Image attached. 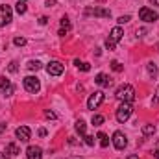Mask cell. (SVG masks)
Returning <instances> with one entry per match:
<instances>
[{"mask_svg": "<svg viewBox=\"0 0 159 159\" xmlns=\"http://www.w3.org/2000/svg\"><path fill=\"white\" fill-rule=\"evenodd\" d=\"M131 113H133V106H131V102H122L119 107H117L115 117H117V120H119L120 124H124L126 120L131 117Z\"/></svg>", "mask_w": 159, "mask_h": 159, "instance_id": "obj_1", "label": "cell"}, {"mask_svg": "<svg viewBox=\"0 0 159 159\" xmlns=\"http://www.w3.org/2000/svg\"><path fill=\"white\" fill-rule=\"evenodd\" d=\"M87 15H94V17H111V11L106 7H94V9H87Z\"/></svg>", "mask_w": 159, "mask_h": 159, "instance_id": "obj_13", "label": "cell"}, {"mask_svg": "<svg viewBox=\"0 0 159 159\" xmlns=\"http://www.w3.org/2000/svg\"><path fill=\"white\" fill-rule=\"evenodd\" d=\"M154 157H156V159H159V150H156V152H154Z\"/></svg>", "mask_w": 159, "mask_h": 159, "instance_id": "obj_38", "label": "cell"}, {"mask_svg": "<svg viewBox=\"0 0 159 159\" xmlns=\"http://www.w3.org/2000/svg\"><path fill=\"white\" fill-rule=\"evenodd\" d=\"M74 65L78 67L80 70H83V72H89V70H91V65H89V63H85V61H80V59H76V61H74Z\"/></svg>", "mask_w": 159, "mask_h": 159, "instance_id": "obj_18", "label": "cell"}, {"mask_svg": "<svg viewBox=\"0 0 159 159\" xmlns=\"http://www.w3.org/2000/svg\"><path fill=\"white\" fill-rule=\"evenodd\" d=\"M143 34H146V30H144V28H141V30H137V35H143Z\"/></svg>", "mask_w": 159, "mask_h": 159, "instance_id": "obj_34", "label": "cell"}, {"mask_svg": "<svg viewBox=\"0 0 159 159\" xmlns=\"http://www.w3.org/2000/svg\"><path fill=\"white\" fill-rule=\"evenodd\" d=\"M98 139H100V146H102V148H107V146H109V139H107L106 133L100 131V133H98Z\"/></svg>", "mask_w": 159, "mask_h": 159, "instance_id": "obj_20", "label": "cell"}, {"mask_svg": "<svg viewBox=\"0 0 159 159\" xmlns=\"http://www.w3.org/2000/svg\"><path fill=\"white\" fill-rule=\"evenodd\" d=\"M115 44H117V43H115V41L111 39V37H109V39L106 41V48H107V50H115Z\"/></svg>", "mask_w": 159, "mask_h": 159, "instance_id": "obj_27", "label": "cell"}, {"mask_svg": "<svg viewBox=\"0 0 159 159\" xmlns=\"http://www.w3.org/2000/svg\"><path fill=\"white\" fill-rule=\"evenodd\" d=\"M63 70H65V67H63L59 61H50V63L46 65V72H48L50 76H61Z\"/></svg>", "mask_w": 159, "mask_h": 159, "instance_id": "obj_6", "label": "cell"}, {"mask_svg": "<svg viewBox=\"0 0 159 159\" xmlns=\"http://www.w3.org/2000/svg\"><path fill=\"white\" fill-rule=\"evenodd\" d=\"M70 159H81V157H70Z\"/></svg>", "mask_w": 159, "mask_h": 159, "instance_id": "obj_40", "label": "cell"}, {"mask_svg": "<svg viewBox=\"0 0 159 159\" xmlns=\"http://www.w3.org/2000/svg\"><path fill=\"white\" fill-rule=\"evenodd\" d=\"M11 22V7L0 6V26H7Z\"/></svg>", "mask_w": 159, "mask_h": 159, "instance_id": "obj_8", "label": "cell"}, {"mask_svg": "<svg viewBox=\"0 0 159 159\" xmlns=\"http://www.w3.org/2000/svg\"><path fill=\"white\" fill-rule=\"evenodd\" d=\"M7 70H9V72H17V70H19V67H17V63H15V61H11V63L7 65Z\"/></svg>", "mask_w": 159, "mask_h": 159, "instance_id": "obj_28", "label": "cell"}, {"mask_svg": "<svg viewBox=\"0 0 159 159\" xmlns=\"http://www.w3.org/2000/svg\"><path fill=\"white\" fill-rule=\"evenodd\" d=\"M15 135H17V139H19L20 143H28V141H30V137H32V131H30V128H28V126H20V128H17Z\"/></svg>", "mask_w": 159, "mask_h": 159, "instance_id": "obj_9", "label": "cell"}, {"mask_svg": "<svg viewBox=\"0 0 159 159\" xmlns=\"http://www.w3.org/2000/svg\"><path fill=\"white\" fill-rule=\"evenodd\" d=\"M113 144H115V148L117 150H124L126 146H128V141H126V135L122 133V131H115L113 133Z\"/></svg>", "mask_w": 159, "mask_h": 159, "instance_id": "obj_7", "label": "cell"}, {"mask_svg": "<svg viewBox=\"0 0 159 159\" xmlns=\"http://www.w3.org/2000/svg\"><path fill=\"white\" fill-rule=\"evenodd\" d=\"M69 30H70V20L63 17V19H61V30H59V35H61V37H65Z\"/></svg>", "mask_w": 159, "mask_h": 159, "instance_id": "obj_15", "label": "cell"}, {"mask_svg": "<svg viewBox=\"0 0 159 159\" xmlns=\"http://www.w3.org/2000/svg\"><path fill=\"white\" fill-rule=\"evenodd\" d=\"M0 159H9V157H7V156H6L4 152H0Z\"/></svg>", "mask_w": 159, "mask_h": 159, "instance_id": "obj_37", "label": "cell"}, {"mask_svg": "<svg viewBox=\"0 0 159 159\" xmlns=\"http://www.w3.org/2000/svg\"><path fill=\"white\" fill-rule=\"evenodd\" d=\"M15 9H17V13H19V15H24V13H26V9H28V6H26V2H24V0H19V2H17V6H15Z\"/></svg>", "mask_w": 159, "mask_h": 159, "instance_id": "obj_16", "label": "cell"}, {"mask_svg": "<svg viewBox=\"0 0 159 159\" xmlns=\"http://www.w3.org/2000/svg\"><path fill=\"white\" fill-rule=\"evenodd\" d=\"M74 128H76V131H78L81 137H85V122H83V120H78V122L74 124Z\"/></svg>", "mask_w": 159, "mask_h": 159, "instance_id": "obj_21", "label": "cell"}, {"mask_svg": "<svg viewBox=\"0 0 159 159\" xmlns=\"http://www.w3.org/2000/svg\"><path fill=\"white\" fill-rule=\"evenodd\" d=\"M13 43H15V46H24V44H26V39H24V37H15Z\"/></svg>", "mask_w": 159, "mask_h": 159, "instance_id": "obj_26", "label": "cell"}, {"mask_svg": "<svg viewBox=\"0 0 159 159\" xmlns=\"http://www.w3.org/2000/svg\"><path fill=\"white\" fill-rule=\"evenodd\" d=\"M126 159H139V156H135V154H131V156H128Z\"/></svg>", "mask_w": 159, "mask_h": 159, "instance_id": "obj_36", "label": "cell"}, {"mask_svg": "<svg viewBox=\"0 0 159 159\" xmlns=\"http://www.w3.org/2000/svg\"><path fill=\"white\" fill-rule=\"evenodd\" d=\"M156 133V126L154 124H144L143 126V135H154Z\"/></svg>", "mask_w": 159, "mask_h": 159, "instance_id": "obj_19", "label": "cell"}, {"mask_svg": "<svg viewBox=\"0 0 159 159\" xmlns=\"http://www.w3.org/2000/svg\"><path fill=\"white\" fill-rule=\"evenodd\" d=\"M26 67H28V70H39L43 65H41V61H34V59H32V61H28Z\"/></svg>", "mask_w": 159, "mask_h": 159, "instance_id": "obj_22", "label": "cell"}, {"mask_svg": "<svg viewBox=\"0 0 159 159\" xmlns=\"http://www.w3.org/2000/svg\"><path fill=\"white\" fill-rule=\"evenodd\" d=\"M146 67H148V74H150L152 78H156V76H157V67H156V63H148Z\"/></svg>", "mask_w": 159, "mask_h": 159, "instance_id": "obj_23", "label": "cell"}, {"mask_svg": "<svg viewBox=\"0 0 159 159\" xmlns=\"http://www.w3.org/2000/svg\"><path fill=\"white\" fill-rule=\"evenodd\" d=\"M26 157L28 159H43V150H41L39 146H28Z\"/></svg>", "mask_w": 159, "mask_h": 159, "instance_id": "obj_11", "label": "cell"}, {"mask_svg": "<svg viewBox=\"0 0 159 159\" xmlns=\"http://www.w3.org/2000/svg\"><path fill=\"white\" fill-rule=\"evenodd\" d=\"M91 122H93V126H102L104 124V117L102 115H93Z\"/></svg>", "mask_w": 159, "mask_h": 159, "instance_id": "obj_24", "label": "cell"}, {"mask_svg": "<svg viewBox=\"0 0 159 159\" xmlns=\"http://www.w3.org/2000/svg\"><path fill=\"white\" fill-rule=\"evenodd\" d=\"M39 135H43V137L46 135V129H44V128H41V129H39Z\"/></svg>", "mask_w": 159, "mask_h": 159, "instance_id": "obj_35", "label": "cell"}, {"mask_svg": "<svg viewBox=\"0 0 159 159\" xmlns=\"http://www.w3.org/2000/svg\"><path fill=\"white\" fill-rule=\"evenodd\" d=\"M0 93H4V94H7V96L13 93V85H11V81L6 78V76L0 78Z\"/></svg>", "mask_w": 159, "mask_h": 159, "instance_id": "obj_10", "label": "cell"}, {"mask_svg": "<svg viewBox=\"0 0 159 159\" xmlns=\"http://www.w3.org/2000/svg\"><path fill=\"white\" fill-rule=\"evenodd\" d=\"M139 17H141V20H144V22H156L159 19L157 11H154V9H150V7H141V9H139Z\"/></svg>", "mask_w": 159, "mask_h": 159, "instance_id": "obj_3", "label": "cell"}, {"mask_svg": "<svg viewBox=\"0 0 159 159\" xmlns=\"http://www.w3.org/2000/svg\"><path fill=\"white\" fill-rule=\"evenodd\" d=\"M44 117H46V119H56V113H54V111H48V109H46V111H44Z\"/></svg>", "mask_w": 159, "mask_h": 159, "instance_id": "obj_30", "label": "cell"}, {"mask_svg": "<svg viewBox=\"0 0 159 159\" xmlns=\"http://www.w3.org/2000/svg\"><path fill=\"white\" fill-rule=\"evenodd\" d=\"M126 22H129V15H122V17H119V24H126Z\"/></svg>", "mask_w": 159, "mask_h": 159, "instance_id": "obj_29", "label": "cell"}, {"mask_svg": "<svg viewBox=\"0 0 159 159\" xmlns=\"http://www.w3.org/2000/svg\"><path fill=\"white\" fill-rule=\"evenodd\" d=\"M150 2H152L154 6H159V0H150Z\"/></svg>", "mask_w": 159, "mask_h": 159, "instance_id": "obj_39", "label": "cell"}, {"mask_svg": "<svg viewBox=\"0 0 159 159\" xmlns=\"http://www.w3.org/2000/svg\"><path fill=\"white\" fill-rule=\"evenodd\" d=\"M98 2H104V0H98Z\"/></svg>", "mask_w": 159, "mask_h": 159, "instance_id": "obj_41", "label": "cell"}, {"mask_svg": "<svg viewBox=\"0 0 159 159\" xmlns=\"http://www.w3.org/2000/svg\"><path fill=\"white\" fill-rule=\"evenodd\" d=\"M122 35H124L122 28H120V26H115V28L111 30V35H109V37H111V39L115 41V43H119V41L122 39Z\"/></svg>", "mask_w": 159, "mask_h": 159, "instance_id": "obj_14", "label": "cell"}, {"mask_svg": "<svg viewBox=\"0 0 159 159\" xmlns=\"http://www.w3.org/2000/svg\"><path fill=\"white\" fill-rule=\"evenodd\" d=\"M152 104H159V87H157V93H156L154 100H152Z\"/></svg>", "mask_w": 159, "mask_h": 159, "instance_id": "obj_31", "label": "cell"}, {"mask_svg": "<svg viewBox=\"0 0 159 159\" xmlns=\"http://www.w3.org/2000/svg\"><path fill=\"white\" fill-rule=\"evenodd\" d=\"M46 22H48V19H46V17H41V19H39V24H46Z\"/></svg>", "mask_w": 159, "mask_h": 159, "instance_id": "obj_33", "label": "cell"}, {"mask_svg": "<svg viewBox=\"0 0 159 159\" xmlns=\"http://www.w3.org/2000/svg\"><path fill=\"white\" fill-rule=\"evenodd\" d=\"M24 89H26L28 93H32V94L39 93V89H41L39 80L35 78V76H26V78H24Z\"/></svg>", "mask_w": 159, "mask_h": 159, "instance_id": "obj_4", "label": "cell"}, {"mask_svg": "<svg viewBox=\"0 0 159 159\" xmlns=\"http://www.w3.org/2000/svg\"><path fill=\"white\" fill-rule=\"evenodd\" d=\"M46 6H48V7H52V6H56V0H46Z\"/></svg>", "mask_w": 159, "mask_h": 159, "instance_id": "obj_32", "label": "cell"}, {"mask_svg": "<svg viewBox=\"0 0 159 159\" xmlns=\"http://www.w3.org/2000/svg\"><path fill=\"white\" fill-rule=\"evenodd\" d=\"M94 81H96V83H98L100 87H104V89H106V87H111V85H113V80L109 78L107 74H102V72H100V74H98V76L94 78Z\"/></svg>", "mask_w": 159, "mask_h": 159, "instance_id": "obj_12", "label": "cell"}, {"mask_svg": "<svg viewBox=\"0 0 159 159\" xmlns=\"http://www.w3.org/2000/svg\"><path fill=\"white\" fill-rule=\"evenodd\" d=\"M104 98H106V94H104L102 91L93 93V94L89 96V100H87V107H89V109H96V107L104 102Z\"/></svg>", "mask_w": 159, "mask_h": 159, "instance_id": "obj_5", "label": "cell"}, {"mask_svg": "<svg viewBox=\"0 0 159 159\" xmlns=\"http://www.w3.org/2000/svg\"><path fill=\"white\" fill-rule=\"evenodd\" d=\"M115 96L119 98L120 102H133V100H135V89L126 83V85L119 87V91L115 93Z\"/></svg>", "mask_w": 159, "mask_h": 159, "instance_id": "obj_2", "label": "cell"}, {"mask_svg": "<svg viewBox=\"0 0 159 159\" xmlns=\"http://www.w3.org/2000/svg\"><path fill=\"white\" fill-rule=\"evenodd\" d=\"M111 69H113L115 72H122V69H124V67L120 65L119 61H111Z\"/></svg>", "mask_w": 159, "mask_h": 159, "instance_id": "obj_25", "label": "cell"}, {"mask_svg": "<svg viewBox=\"0 0 159 159\" xmlns=\"http://www.w3.org/2000/svg\"><path fill=\"white\" fill-rule=\"evenodd\" d=\"M6 150H7V154H11V156H19V154H20V150H19V146H17L15 143H9V144L6 146Z\"/></svg>", "mask_w": 159, "mask_h": 159, "instance_id": "obj_17", "label": "cell"}]
</instances>
